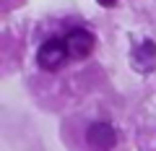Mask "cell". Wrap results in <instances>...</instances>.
I'll return each mask as SVG.
<instances>
[{"label": "cell", "mask_w": 156, "mask_h": 151, "mask_svg": "<svg viewBox=\"0 0 156 151\" xmlns=\"http://www.w3.org/2000/svg\"><path fill=\"white\" fill-rule=\"evenodd\" d=\"M68 57H70V55H68L65 39H60V37H50L44 45L39 47V52H37V63H39V68H42V70H47V73L60 70V68L65 65Z\"/></svg>", "instance_id": "1"}, {"label": "cell", "mask_w": 156, "mask_h": 151, "mask_svg": "<svg viewBox=\"0 0 156 151\" xmlns=\"http://www.w3.org/2000/svg\"><path fill=\"white\" fill-rule=\"evenodd\" d=\"M65 47L73 60H86L94 52V34L89 29H70L65 34Z\"/></svg>", "instance_id": "2"}, {"label": "cell", "mask_w": 156, "mask_h": 151, "mask_svg": "<svg viewBox=\"0 0 156 151\" xmlns=\"http://www.w3.org/2000/svg\"><path fill=\"white\" fill-rule=\"evenodd\" d=\"M86 143L94 151H112L117 143V133L109 123H91L86 130Z\"/></svg>", "instance_id": "3"}, {"label": "cell", "mask_w": 156, "mask_h": 151, "mask_svg": "<svg viewBox=\"0 0 156 151\" xmlns=\"http://www.w3.org/2000/svg\"><path fill=\"white\" fill-rule=\"evenodd\" d=\"M133 65L138 68L140 73L156 70V45L154 42H143V45L133 52Z\"/></svg>", "instance_id": "4"}, {"label": "cell", "mask_w": 156, "mask_h": 151, "mask_svg": "<svg viewBox=\"0 0 156 151\" xmlns=\"http://www.w3.org/2000/svg\"><path fill=\"white\" fill-rule=\"evenodd\" d=\"M117 0H99V5H115Z\"/></svg>", "instance_id": "5"}]
</instances>
